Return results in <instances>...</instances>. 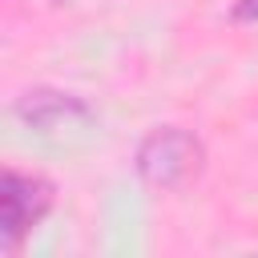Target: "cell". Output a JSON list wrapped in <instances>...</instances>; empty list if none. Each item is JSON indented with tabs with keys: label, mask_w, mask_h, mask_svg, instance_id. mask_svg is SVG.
<instances>
[{
	"label": "cell",
	"mask_w": 258,
	"mask_h": 258,
	"mask_svg": "<svg viewBox=\"0 0 258 258\" xmlns=\"http://www.w3.org/2000/svg\"><path fill=\"white\" fill-rule=\"evenodd\" d=\"M206 165V145L198 133L181 129V125H157L137 141L133 153V169L149 189H181L185 181H194Z\"/></svg>",
	"instance_id": "6da1fadb"
},
{
	"label": "cell",
	"mask_w": 258,
	"mask_h": 258,
	"mask_svg": "<svg viewBox=\"0 0 258 258\" xmlns=\"http://www.w3.org/2000/svg\"><path fill=\"white\" fill-rule=\"evenodd\" d=\"M230 20L234 24H258V0H234Z\"/></svg>",
	"instance_id": "277c9868"
},
{
	"label": "cell",
	"mask_w": 258,
	"mask_h": 258,
	"mask_svg": "<svg viewBox=\"0 0 258 258\" xmlns=\"http://www.w3.org/2000/svg\"><path fill=\"white\" fill-rule=\"evenodd\" d=\"M56 4H60V0H56Z\"/></svg>",
	"instance_id": "5b68a950"
},
{
	"label": "cell",
	"mask_w": 258,
	"mask_h": 258,
	"mask_svg": "<svg viewBox=\"0 0 258 258\" xmlns=\"http://www.w3.org/2000/svg\"><path fill=\"white\" fill-rule=\"evenodd\" d=\"M12 117L44 137V141H56V145H69V141H81L97 129V113L89 109V101H81L77 93H64V89H28L12 101Z\"/></svg>",
	"instance_id": "7a4b0ae2"
},
{
	"label": "cell",
	"mask_w": 258,
	"mask_h": 258,
	"mask_svg": "<svg viewBox=\"0 0 258 258\" xmlns=\"http://www.w3.org/2000/svg\"><path fill=\"white\" fill-rule=\"evenodd\" d=\"M52 202H56V189L48 177L24 173V169H4V177H0V246H4V254H16L24 246V238L48 218Z\"/></svg>",
	"instance_id": "3957f363"
}]
</instances>
